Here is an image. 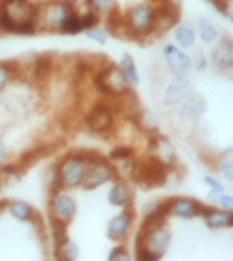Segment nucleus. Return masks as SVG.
Segmentation results:
<instances>
[{
  "label": "nucleus",
  "instance_id": "obj_35",
  "mask_svg": "<svg viewBox=\"0 0 233 261\" xmlns=\"http://www.w3.org/2000/svg\"><path fill=\"white\" fill-rule=\"evenodd\" d=\"M208 58H205V54L201 52V50H195V54L191 56V70H197V72H203V70H208Z\"/></svg>",
  "mask_w": 233,
  "mask_h": 261
},
{
  "label": "nucleus",
  "instance_id": "obj_39",
  "mask_svg": "<svg viewBox=\"0 0 233 261\" xmlns=\"http://www.w3.org/2000/svg\"><path fill=\"white\" fill-rule=\"evenodd\" d=\"M203 184L210 188V192H225V186L213 175H203Z\"/></svg>",
  "mask_w": 233,
  "mask_h": 261
},
{
  "label": "nucleus",
  "instance_id": "obj_18",
  "mask_svg": "<svg viewBox=\"0 0 233 261\" xmlns=\"http://www.w3.org/2000/svg\"><path fill=\"white\" fill-rule=\"evenodd\" d=\"M134 201V188L127 179H114V186L108 192V203L114 207H130Z\"/></svg>",
  "mask_w": 233,
  "mask_h": 261
},
{
  "label": "nucleus",
  "instance_id": "obj_5",
  "mask_svg": "<svg viewBox=\"0 0 233 261\" xmlns=\"http://www.w3.org/2000/svg\"><path fill=\"white\" fill-rule=\"evenodd\" d=\"M72 12H74L72 0H44V2H38V14H36L38 30L46 28V30L60 32L62 24Z\"/></svg>",
  "mask_w": 233,
  "mask_h": 261
},
{
  "label": "nucleus",
  "instance_id": "obj_27",
  "mask_svg": "<svg viewBox=\"0 0 233 261\" xmlns=\"http://www.w3.org/2000/svg\"><path fill=\"white\" fill-rule=\"evenodd\" d=\"M52 74V60L48 56H42L34 62V68H32V80H48V76Z\"/></svg>",
  "mask_w": 233,
  "mask_h": 261
},
{
  "label": "nucleus",
  "instance_id": "obj_29",
  "mask_svg": "<svg viewBox=\"0 0 233 261\" xmlns=\"http://www.w3.org/2000/svg\"><path fill=\"white\" fill-rule=\"evenodd\" d=\"M217 172L223 175L229 184L233 181V160H231V150L223 152L217 158Z\"/></svg>",
  "mask_w": 233,
  "mask_h": 261
},
{
  "label": "nucleus",
  "instance_id": "obj_3",
  "mask_svg": "<svg viewBox=\"0 0 233 261\" xmlns=\"http://www.w3.org/2000/svg\"><path fill=\"white\" fill-rule=\"evenodd\" d=\"M156 30V6L149 2L134 4L124 14V36L142 40Z\"/></svg>",
  "mask_w": 233,
  "mask_h": 261
},
{
  "label": "nucleus",
  "instance_id": "obj_17",
  "mask_svg": "<svg viewBox=\"0 0 233 261\" xmlns=\"http://www.w3.org/2000/svg\"><path fill=\"white\" fill-rule=\"evenodd\" d=\"M212 50V62L221 74H231L233 68V44L229 38H217Z\"/></svg>",
  "mask_w": 233,
  "mask_h": 261
},
{
  "label": "nucleus",
  "instance_id": "obj_2",
  "mask_svg": "<svg viewBox=\"0 0 233 261\" xmlns=\"http://www.w3.org/2000/svg\"><path fill=\"white\" fill-rule=\"evenodd\" d=\"M94 155L96 153H82V152L66 153L62 160L58 162V166H54V174H56V179H58V188H64V190L82 188L86 166H88V162Z\"/></svg>",
  "mask_w": 233,
  "mask_h": 261
},
{
  "label": "nucleus",
  "instance_id": "obj_14",
  "mask_svg": "<svg viewBox=\"0 0 233 261\" xmlns=\"http://www.w3.org/2000/svg\"><path fill=\"white\" fill-rule=\"evenodd\" d=\"M177 108H179L177 110V116H179L184 122L197 124V122L205 116V112H208V102H205L203 96L191 92L190 96H186V98L177 104Z\"/></svg>",
  "mask_w": 233,
  "mask_h": 261
},
{
  "label": "nucleus",
  "instance_id": "obj_22",
  "mask_svg": "<svg viewBox=\"0 0 233 261\" xmlns=\"http://www.w3.org/2000/svg\"><path fill=\"white\" fill-rule=\"evenodd\" d=\"M4 210L8 212L10 218H14L16 221H32V218H34V207L28 201H22V199L8 201Z\"/></svg>",
  "mask_w": 233,
  "mask_h": 261
},
{
  "label": "nucleus",
  "instance_id": "obj_13",
  "mask_svg": "<svg viewBox=\"0 0 233 261\" xmlns=\"http://www.w3.org/2000/svg\"><path fill=\"white\" fill-rule=\"evenodd\" d=\"M203 203L195 197L190 196H179V197H171L168 199V212H170V218H179V219H193L199 218L201 212H203Z\"/></svg>",
  "mask_w": 233,
  "mask_h": 261
},
{
  "label": "nucleus",
  "instance_id": "obj_25",
  "mask_svg": "<svg viewBox=\"0 0 233 261\" xmlns=\"http://www.w3.org/2000/svg\"><path fill=\"white\" fill-rule=\"evenodd\" d=\"M18 76V64L16 62H0V94L8 88V84Z\"/></svg>",
  "mask_w": 233,
  "mask_h": 261
},
{
  "label": "nucleus",
  "instance_id": "obj_41",
  "mask_svg": "<svg viewBox=\"0 0 233 261\" xmlns=\"http://www.w3.org/2000/svg\"><path fill=\"white\" fill-rule=\"evenodd\" d=\"M4 207H6V203H0V216H2V212H4Z\"/></svg>",
  "mask_w": 233,
  "mask_h": 261
},
{
  "label": "nucleus",
  "instance_id": "obj_10",
  "mask_svg": "<svg viewBox=\"0 0 233 261\" xmlns=\"http://www.w3.org/2000/svg\"><path fill=\"white\" fill-rule=\"evenodd\" d=\"M0 12L18 26L26 22H36L38 4L32 0H0Z\"/></svg>",
  "mask_w": 233,
  "mask_h": 261
},
{
  "label": "nucleus",
  "instance_id": "obj_20",
  "mask_svg": "<svg viewBox=\"0 0 233 261\" xmlns=\"http://www.w3.org/2000/svg\"><path fill=\"white\" fill-rule=\"evenodd\" d=\"M173 40H175V46H179L182 50H191L195 46V42H197L193 24H190V22H177L173 26Z\"/></svg>",
  "mask_w": 233,
  "mask_h": 261
},
{
  "label": "nucleus",
  "instance_id": "obj_15",
  "mask_svg": "<svg viewBox=\"0 0 233 261\" xmlns=\"http://www.w3.org/2000/svg\"><path fill=\"white\" fill-rule=\"evenodd\" d=\"M134 219H136V212L130 207H124L120 214H116L108 223V238L114 241H124L130 236L132 227H134Z\"/></svg>",
  "mask_w": 233,
  "mask_h": 261
},
{
  "label": "nucleus",
  "instance_id": "obj_11",
  "mask_svg": "<svg viewBox=\"0 0 233 261\" xmlns=\"http://www.w3.org/2000/svg\"><path fill=\"white\" fill-rule=\"evenodd\" d=\"M162 56L173 76H186L191 72V56L188 54V50H182L175 44H166Z\"/></svg>",
  "mask_w": 233,
  "mask_h": 261
},
{
  "label": "nucleus",
  "instance_id": "obj_23",
  "mask_svg": "<svg viewBox=\"0 0 233 261\" xmlns=\"http://www.w3.org/2000/svg\"><path fill=\"white\" fill-rule=\"evenodd\" d=\"M118 66L124 72V76H126V80L130 82V86L136 88L140 84V72H138V66H136V60H134L132 54H124Z\"/></svg>",
  "mask_w": 233,
  "mask_h": 261
},
{
  "label": "nucleus",
  "instance_id": "obj_6",
  "mask_svg": "<svg viewBox=\"0 0 233 261\" xmlns=\"http://www.w3.org/2000/svg\"><path fill=\"white\" fill-rule=\"evenodd\" d=\"M118 177L116 174V166L110 158H102V155H94L88 166H86V174L84 181H82V188L84 190H98L102 188L104 184H110Z\"/></svg>",
  "mask_w": 233,
  "mask_h": 261
},
{
  "label": "nucleus",
  "instance_id": "obj_43",
  "mask_svg": "<svg viewBox=\"0 0 233 261\" xmlns=\"http://www.w3.org/2000/svg\"><path fill=\"white\" fill-rule=\"evenodd\" d=\"M0 186H2V175H0Z\"/></svg>",
  "mask_w": 233,
  "mask_h": 261
},
{
  "label": "nucleus",
  "instance_id": "obj_42",
  "mask_svg": "<svg viewBox=\"0 0 233 261\" xmlns=\"http://www.w3.org/2000/svg\"><path fill=\"white\" fill-rule=\"evenodd\" d=\"M32 2H36V4H38V2H44V0H32Z\"/></svg>",
  "mask_w": 233,
  "mask_h": 261
},
{
  "label": "nucleus",
  "instance_id": "obj_34",
  "mask_svg": "<svg viewBox=\"0 0 233 261\" xmlns=\"http://www.w3.org/2000/svg\"><path fill=\"white\" fill-rule=\"evenodd\" d=\"M46 152V148H38V150H30V152H26L24 155L20 158V166L22 170L24 168H28V166H32V164H36L40 158H44V155H48V153H44Z\"/></svg>",
  "mask_w": 233,
  "mask_h": 261
},
{
  "label": "nucleus",
  "instance_id": "obj_33",
  "mask_svg": "<svg viewBox=\"0 0 233 261\" xmlns=\"http://www.w3.org/2000/svg\"><path fill=\"white\" fill-rule=\"evenodd\" d=\"M50 233H52V241H54V245H56V243H60L62 240L68 238V223L50 219Z\"/></svg>",
  "mask_w": 233,
  "mask_h": 261
},
{
  "label": "nucleus",
  "instance_id": "obj_36",
  "mask_svg": "<svg viewBox=\"0 0 233 261\" xmlns=\"http://www.w3.org/2000/svg\"><path fill=\"white\" fill-rule=\"evenodd\" d=\"M134 155V148L130 146H118L110 152V160L112 162H120V160H126V158H132Z\"/></svg>",
  "mask_w": 233,
  "mask_h": 261
},
{
  "label": "nucleus",
  "instance_id": "obj_7",
  "mask_svg": "<svg viewBox=\"0 0 233 261\" xmlns=\"http://www.w3.org/2000/svg\"><path fill=\"white\" fill-rule=\"evenodd\" d=\"M170 166H164L160 160L148 155L144 162H138L136 174H134V181L140 184L144 190H151V188H162L164 186V177Z\"/></svg>",
  "mask_w": 233,
  "mask_h": 261
},
{
  "label": "nucleus",
  "instance_id": "obj_37",
  "mask_svg": "<svg viewBox=\"0 0 233 261\" xmlns=\"http://www.w3.org/2000/svg\"><path fill=\"white\" fill-rule=\"evenodd\" d=\"M130 259V251L126 249V245H116L110 253H108V261H126Z\"/></svg>",
  "mask_w": 233,
  "mask_h": 261
},
{
  "label": "nucleus",
  "instance_id": "obj_12",
  "mask_svg": "<svg viewBox=\"0 0 233 261\" xmlns=\"http://www.w3.org/2000/svg\"><path fill=\"white\" fill-rule=\"evenodd\" d=\"M191 92H193V84H191L190 80V74H186V76H173V80L164 88L162 104L166 108H175L186 96H190Z\"/></svg>",
  "mask_w": 233,
  "mask_h": 261
},
{
  "label": "nucleus",
  "instance_id": "obj_19",
  "mask_svg": "<svg viewBox=\"0 0 233 261\" xmlns=\"http://www.w3.org/2000/svg\"><path fill=\"white\" fill-rule=\"evenodd\" d=\"M199 218L205 221L210 229H229L233 227V212L221 210V207H203Z\"/></svg>",
  "mask_w": 233,
  "mask_h": 261
},
{
  "label": "nucleus",
  "instance_id": "obj_32",
  "mask_svg": "<svg viewBox=\"0 0 233 261\" xmlns=\"http://www.w3.org/2000/svg\"><path fill=\"white\" fill-rule=\"evenodd\" d=\"M82 34H86V38H90V40H94V42L98 44H106L108 40V30L102 24H94V26L86 28Z\"/></svg>",
  "mask_w": 233,
  "mask_h": 261
},
{
  "label": "nucleus",
  "instance_id": "obj_8",
  "mask_svg": "<svg viewBox=\"0 0 233 261\" xmlns=\"http://www.w3.org/2000/svg\"><path fill=\"white\" fill-rule=\"evenodd\" d=\"M48 212H50V219H54V221L72 223V219L76 218V212H78V203L68 190L58 188L50 194Z\"/></svg>",
  "mask_w": 233,
  "mask_h": 261
},
{
  "label": "nucleus",
  "instance_id": "obj_40",
  "mask_svg": "<svg viewBox=\"0 0 233 261\" xmlns=\"http://www.w3.org/2000/svg\"><path fill=\"white\" fill-rule=\"evenodd\" d=\"M6 155H8V152H6V144H4V140L0 138V166L6 164Z\"/></svg>",
  "mask_w": 233,
  "mask_h": 261
},
{
  "label": "nucleus",
  "instance_id": "obj_9",
  "mask_svg": "<svg viewBox=\"0 0 233 261\" xmlns=\"http://www.w3.org/2000/svg\"><path fill=\"white\" fill-rule=\"evenodd\" d=\"M86 124L94 134L106 138L108 134H112L116 128V110L112 108L108 102H98L88 112Z\"/></svg>",
  "mask_w": 233,
  "mask_h": 261
},
{
  "label": "nucleus",
  "instance_id": "obj_26",
  "mask_svg": "<svg viewBox=\"0 0 233 261\" xmlns=\"http://www.w3.org/2000/svg\"><path fill=\"white\" fill-rule=\"evenodd\" d=\"M86 30L84 22H82V18L78 16V14H70L68 18H66V22L62 24V28H60V32L62 34H68V36H76V34H82Z\"/></svg>",
  "mask_w": 233,
  "mask_h": 261
},
{
  "label": "nucleus",
  "instance_id": "obj_28",
  "mask_svg": "<svg viewBox=\"0 0 233 261\" xmlns=\"http://www.w3.org/2000/svg\"><path fill=\"white\" fill-rule=\"evenodd\" d=\"M72 8L74 14H78L80 18L84 16H100L96 10V2L94 0H72Z\"/></svg>",
  "mask_w": 233,
  "mask_h": 261
},
{
  "label": "nucleus",
  "instance_id": "obj_38",
  "mask_svg": "<svg viewBox=\"0 0 233 261\" xmlns=\"http://www.w3.org/2000/svg\"><path fill=\"white\" fill-rule=\"evenodd\" d=\"M96 2V10H98V14H100V18L102 16H106L110 10H114L118 4H116V0H94Z\"/></svg>",
  "mask_w": 233,
  "mask_h": 261
},
{
  "label": "nucleus",
  "instance_id": "obj_1",
  "mask_svg": "<svg viewBox=\"0 0 233 261\" xmlns=\"http://www.w3.org/2000/svg\"><path fill=\"white\" fill-rule=\"evenodd\" d=\"M171 245V229L168 221L151 225L148 229H140L136 240V259L158 261L162 259Z\"/></svg>",
  "mask_w": 233,
  "mask_h": 261
},
{
  "label": "nucleus",
  "instance_id": "obj_30",
  "mask_svg": "<svg viewBox=\"0 0 233 261\" xmlns=\"http://www.w3.org/2000/svg\"><path fill=\"white\" fill-rule=\"evenodd\" d=\"M208 199L213 203V207H221V210L233 212V196L227 194V192H210Z\"/></svg>",
  "mask_w": 233,
  "mask_h": 261
},
{
  "label": "nucleus",
  "instance_id": "obj_4",
  "mask_svg": "<svg viewBox=\"0 0 233 261\" xmlns=\"http://www.w3.org/2000/svg\"><path fill=\"white\" fill-rule=\"evenodd\" d=\"M94 86L108 98H126L132 94V86L126 80L120 66L106 64L94 74Z\"/></svg>",
  "mask_w": 233,
  "mask_h": 261
},
{
  "label": "nucleus",
  "instance_id": "obj_16",
  "mask_svg": "<svg viewBox=\"0 0 233 261\" xmlns=\"http://www.w3.org/2000/svg\"><path fill=\"white\" fill-rule=\"evenodd\" d=\"M148 153L151 158L160 160L164 166H173L175 164V148L166 136H151L148 144Z\"/></svg>",
  "mask_w": 233,
  "mask_h": 261
},
{
  "label": "nucleus",
  "instance_id": "obj_31",
  "mask_svg": "<svg viewBox=\"0 0 233 261\" xmlns=\"http://www.w3.org/2000/svg\"><path fill=\"white\" fill-rule=\"evenodd\" d=\"M114 166H116V174L124 175V177L127 179V177H134V174H136L138 160H136V155H132V158H126V160L114 162Z\"/></svg>",
  "mask_w": 233,
  "mask_h": 261
},
{
  "label": "nucleus",
  "instance_id": "obj_24",
  "mask_svg": "<svg viewBox=\"0 0 233 261\" xmlns=\"http://www.w3.org/2000/svg\"><path fill=\"white\" fill-rule=\"evenodd\" d=\"M80 255V247L76 241H72L70 238L62 240L60 243H56V257L62 261H74Z\"/></svg>",
  "mask_w": 233,
  "mask_h": 261
},
{
  "label": "nucleus",
  "instance_id": "obj_21",
  "mask_svg": "<svg viewBox=\"0 0 233 261\" xmlns=\"http://www.w3.org/2000/svg\"><path fill=\"white\" fill-rule=\"evenodd\" d=\"M193 28H195V36H197V40H201L203 44H213L217 38H219V30H217V26H215L210 18H205V16H199Z\"/></svg>",
  "mask_w": 233,
  "mask_h": 261
}]
</instances>
